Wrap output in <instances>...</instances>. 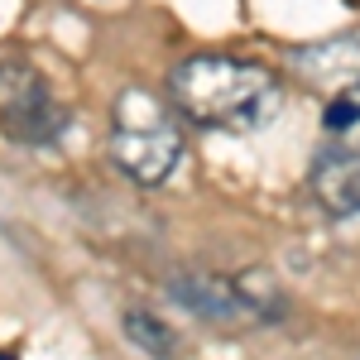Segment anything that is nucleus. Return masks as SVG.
<instances>
[{"label":"nucleus","mask_w":360,"mask_h":360,"mask_svg":"<svg viewBox=\"0 0 360 360\" xmlns=\"http://www.w3.org/2000/svg\"><path fill=\"white\" fill-rule=\"evenodd\" d=\"M168 101L202 130L245 135L283 111V82L274 68L231 53H193L168 72Z\"/></svg>","instance_id":"f257e3e1"},{"label":"nucleus","mask_w":360,"mask_h":360,"mask_svg":"<svg viewBox=\"0 0 360 360\" xmlns=\"http://www.w3.org/2000/svg\"><path fill=\"white\" fill-rule=\"evenodd\" d=\"M111 164L139 183V188H159L173 178V168L183 164V130L168 120L164 101H154L149 91H125L115 101V130H111Z\"/></svg>","instance_id":"f03ea898"},{"label":"nucleus","mask_w":360,"mask_h":360,"mask_svg":"<svg viewBox=\"0 0 360 360\" xmlns=\"http://www.w3.org/2000/svg\"><path fill=\"white\" fill-rule=\"evenodd\" d=\"M68 125V106L29 58H0V135L15 144H53Z\"/></svg>","instance_id":"7ed1b4c3"},{"label":"nucleus","mask_w":360,"mask_h":360,"mask_svg":"<svg viewBox=\"0 0 360 360\" xmlns=\"http://www.w3.org/2000/svg\"><path fill=\"white\" fill-rule=\"evenodd\" d=\"M288 63L312 91L360 96V29H346V34L322 39V44H303L288 53Z\"/></svg>","instance_id":"20e7f679"},{"label":"nucleus","mask_w":360,"mask_h":360,"mask_svg":"<svg viewBox=\"0 0 360 360\" xmlns=\"http://www.w3.org/2000/svg\"><path fill=\"white\" fill-rule=\"evenodd\" d=\"M168 298L178 307H188L197 322H212V327H250L255 312L245 307L236 278L207 274V269H178L168 274Z\"/></svg>","instance_id":"39448f33"},{"label":"nucleus","mask_w":360,"mask_h":360,"mask_svg":"<svg viewBox=\"0 0 360 360\" xmlns=\"http://www.w3.org/2000/svg\"><path fill=\"white\" fill-rule=\"evenodd\" d=\"M307 183L327 217H360V139H332L312 159Z\"/></svg>","instance_id":"423d86ee"},{"label":"nucleus","mask_w":360,"mask_h":360,"mask_svg":"<svg viewBox=\"0 0 360 360\" xmlns=\"http://www.w3.org/2000/svg\"><path fill=\"white\" fill-rule=\"evenodd\" d=\"M120 327H125V336L135 341L139 351H149L154 360H168L173 351H178V341H173V332H168V327L159 322V317H154V312H144V307H130Z\"/></svg>","instance_id":"0eeeda50"},{"label":"nucleus","mask_w":360,"mask_h":360,"mask_svg":"<svg viewBox=\"0 0 360 360\" xmlns=\"http://www.w3.org/2000/svg\"><path fill=\"white\" fill-rule=\"evenodd\" d=\"M236 288H240L245 307L255 312V322H278V317H283V293L274 288V278L264 274V269H245V274H236Z\"/></svg>","instance_id":"6e6552de"},{"label":"nucleus","mask_w":360,"mask_h":360,"mask_svg":"<svg viewBox=\"0 0 360 360\" xmlns=\"http://www.w3.org/2000/svg\"><path fill=\"white\" fill-rule=\"evenodd\" d=\"M351 125H360V96H336L332 106H327V130L346 135Z\"/></svg>","instance_id":"1a4fd4ad"},{"label":"nucleus","mask_w":360,"mask_h":360,"mask_svg":"<svg viewBox=\"0 0 360 360\" xmlns=\"http://www.w3.org/2000/svg\"><path fill=\"white\" fill-rule=\"evenodd\" d=\"M0 360H20V356H15V351H0Z\"/></svg>","instance_id":"9d476101"}]
</instances>
